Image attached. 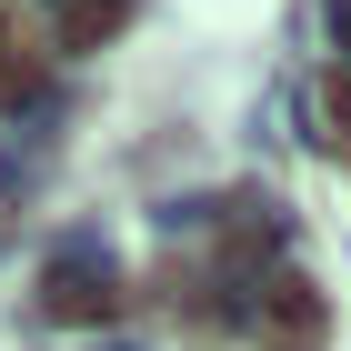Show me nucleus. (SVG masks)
<instances>
[{
    "label": "nucleus",
    "mask_w": 351,
    "mask_h": 351,
    "mask_svg": "<svg viewBox=\"0 0 351 351\" xmlns=\"http://www.w3.org/2000/svg\"><path fill=\"white\" fill-rule=\"evenodd\" d=\"M40 311H51V322H71V331H101V322H121V281H110L101 261H51Z\"/></svg>",
    "instance_id": "1"
},
{
    "label": "nucleus",
    "mask_w": 351,
    "mask_h": 351,
    "mask_svg": "<svg viewBox=\"0 0 351 351\" xmlns=\"http://www.w3.org/2000/svg\"><path fill=\"white\" fill-rule=\"evenodd\" d=\"M261 311H271V331H281V341H311V331H322V281H301V271H271V291H261Z\"/></svg>",
    "instance_id": "2"
},
{
    "label": "nucleus",
    "mask_w": 351,
    "mask_h": 351,
    "mask_svg": "<svg viewBox=\"0 0 351 351\" xmlns=\"http://www.w3.org/2000/svg\"><path fill=\"white\" fill-rule=\"evenodd\" d=\"M121 21H131V0H71V21H60V51H101Z\"/></svg>",
    "instance_id": "3"
},
{
    "label": "nucleus",
    "mask_w": 351,
    "mask_h": 351,
    "mask_svg": "<svg viewBox=\"0 0 351 351\" xmlns=\"http://www.w3.org/2000/svg\"><path fill=\"white\" fill-rule=\"evenodd\" d=\"M40 101V60H0V110H21Z\"/></svg>",
    "instance_id": "4"
},
{
    "label": "nucleus",
    "mask_w": 351,
    "mask_h": 351,
    "mask_svg": "<svg viewBox=\"0 0 351 351\" xmlns=\"http://www.w3.org/2000/svg\"><path fill=\"white\" fill-rule=\"evenodd\" d=\"M322 110H331V131L351 141V60H341V71H322Z\"/></svg>",
    "instance_id": "5"
},
{
    "label": "nucleus",
    "mask_w": 351,
    "mask_h": 351,
    "mask_svg": "<svg viewBox=\"0 0 351 351\" xmlns=\"http://www.w3.org/2000/svg\"><path fill=\"white\" fill-rule=\"evenodd\" d=\"M0 60H10V10H0Z\"/></svg>",
    "instance_id": "6"
}]
</instances>
